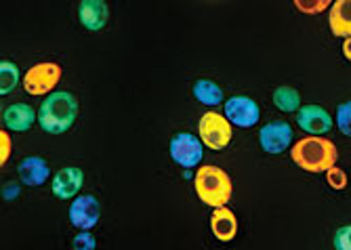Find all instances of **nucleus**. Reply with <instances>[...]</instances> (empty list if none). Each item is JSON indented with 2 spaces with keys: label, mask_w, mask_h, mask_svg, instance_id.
Returning <instances> with one entry per match:
<instances>
[{
  "label": "nucleus",
  "mask_w": 351,
  "mask_h": 250,
  "mask_svg": "<svg viewBox=\"0 0 351 250\" xmlns=\"http://www.w3.org/2000/svg\"><path fill=\"white\" fill-rule=\"evenodd\" d=\"M328 27L341 40L351 38V0H335L328 11Z\"/></svg>",
  "instance_id": "16"
},
{
  "label": "nucleus",
  "mask_w": 351,
  "mask_h": 250,
  "mask_svg": "<svg viewBox=\"0 0 351 250\" xmlns=\"http://www.w3.org/2000/svg\"><path fill=\"white\" fill-rule=\"evenodd\" d=\"M38 120V112L29 103H13L3 112V124L11 133H27Z\"/></svg>",
  "instance_id": "14"
},
{
  "label": "nucleus",
  "mask_w": 351,
  "mask_h": 250,
  "mask_svg": "<svg viewBox=\"0 0 351 250\" xmlns=\"http://www.w3.org/2000/svg\"><path fill=\"white\" fill-rule=\"evenodd\" d=\"M295 7L303 15H320L326 9L330 11L332 3L330 0H295Z\"/></svg>",
  "instance_id": "21"
},
{
  "label": "nucleus",
  "mask_w": 351,
  "mask_h": 250,
  "mask_svg": "<svg viewBox=\"0 0 351 250\" xmlns=\"http://www.w3.org/2000/svg\"><path fill=\"white\" fill-rule=\"evenodd\" d=\"M259 145L269 155H280L295 145V131L286 120H271L259 129Z\"/></svg>",
  "instance_id": "8"
},
{
  "label": "nucleus",
  "mask_w": 351,
  "mask_h": 250,
  "mask_svg": "<svg viewBox=\"0 0 351 250\" xmlns=\"http://www.w3.org/2000/svg\"><path fill=\"white\" fill-rule=\"evenodd\" d=\"M191 95H194V99L206 108H217L221 103H226V95H223V88L210 80V78H198L194 82V86H191Z\"/></svg>",
  "instance_id": "17"
},
{
  "label": "nucleus",
  "mask_w": 351,
  "mask_h": 250,
  "mask_svg": "<svg viewBox=\"0 0 351 250\" xmlns=\"http://www.w3.org/2000/svg\"><path fill=\"white\" fill-rule=\"evenodd\" d=\"M68 218L72 227L78 232H93V227L99 223L101 218V204L93 194H80L78 198L72 200Z\"/></svg>",
  "instance_id": "9"
},
{
  "label": "nucleus",
  "mask_w": 351,
  "mask_h": 250,
  "mask_svg": "<svg viewBox=\"0 0 351 250\" xmlns=\"http://www.w3.org/2000/svg\"><path fill=\"white\" fill-rule=\"evenodd\" d=\"M17 175L21 185L40 187L51 179V166L43 155H25L17 166Z\"/></svg>",
  "instance_id": "13"
},
{
  "label": "nucleus",
  "mask_w": 351,
  "mask_h": 250,
  "mask_svg": "<svg viewBox=\"0 0 351 250\" xmlns=\"http://www.w3.org/2000/svg\"><path fill=\"white\" fill-rule=\"evenodd\" d=\"M341 51H343V57H345L347 61H351V38L343 40V45H341Z\"/></svg>",
  "instance_id": "27"
},
{
  "label": "nucleus",
  "mask_w": 351,
  "mask_h": 250,
  "mask_svg": "<svg viewBox=\"0 0 351 250\" xmlns=\"http://www.w3.org/2000/svg\"><path fill=\"white\" fill-rule=\"evenodd\" d=\"M297 124L303 133H307L309 137H324L326 133L332 131L335 127V118L322 108V105H303L297 112Z\"/></svg>",
  "instance_id": "10"
},
{
  "label": "nucleus",
  "mask_w": 351,
  "mask_h": 250,
  "mask_svg": "<svg viewBox=\"0 0 351 250\" xmlns=\"http://www.w3.org/2000/svg\"><path fill=\"white\" fill-rule=\"evenodd\" d=\"M198 137L206 149L223 151L234 139V127L223 114L208 110L198 120Z\"/></svg>",
  "instance_id": "4"
},
{
  "label": "nucleus",
  "mask_w": 351,
  "mask_h": 250,
  "mask_svg": "<svg viewBox=\"0 0 351 250\" xmlns=\"http://www.w3.org/2000/svg\"><path fill=\"white\" fill-rule=\"evenodd\" d=\"M13 153V141L7 129H0V166H5Z\"/></svg>",
  "instance_id": "25"
},
{
  "label": "nucleus",
  "mask_w": 351,
  "mask_h": 250,
  "mask_svg": "<svg viewBox=\"0 0 351 250\" xmlns=\"http://www.w3.org/2000/svg\"><path fill=\"white\" fill-rule=\"evenodd\" d=\"M271 101L274 105L284 112V114H297L303 105H301V95L295 86H276L274 88V95H271Z\"/></svg>",
  "instance_id": "18"
},
{
  "label": "nucleus",
  "mask_w": 351,
  "mask_h": 250,
  "mask_svg": "<svg viewBox=\"0 0 351 250\" xmlns=\"http://www.w3.org/2000/svg\"><path fill=\"white\" fill-rule=\"evenodd\" d=\"M19 194H21V187H19L17 183H7V185H3V198H5V200H15V198H19Z\"/></svg>",
  "instance_id": "26"
},
{
  "label": "nucleus",
  "mask_w": 351,
  "mask_h": 250,
  "mask_svg": "<svg viewBox=\"0 0 351 250\" xmlns=\"http://www.w3.org/2000/svg\"><path fill=\"white\" fill-rule=\"evenodd\" d=\"M19 80H21V72L13 61H9V59L0 61V95L3 97L11 95V92L17 88Z\"/></svg>",
  "instance_id": "19"
},
{
  "label": "nucleus",
  "mask_w": 351,
  "mask_h": 250,
  "mask_svg": "<svg viewBox=\"0 0 351 250\" xmlns=\"http://www.w3.org/2000/svg\"><path fill=\"white\" fill-rule=\"evenodd\" d=\"M332 246H335V250H351V223L349 225H341L335 232Z\"/></svg>",
  "instance_id": "24"
},
{
  "label": "nucleus",
  "mask_w": 351,
  "mask_h": 250,
  "mask_svg": "<svg viewBox=\"0 0 351 250\" xmlns=\"http://www.w3.org/2000/svg\"><path fill=\"white\" fill-rule=\"evenodd\" d=\"M210 234L215 236V240L219 242H232L238 236V216L232 208L223 206V208H215L210 212Z\"/></svg>",
  "instance_id": "15"
},
{
  "label": "nucleus",
  "mask_w": 351,
  "mask_h": 250,
  "mask_svg": "<svg viewBox=\"0 0 351 250\" xmlns=\"http://www.w3.org/2000/svg\"><path fill=\"white\" fill-rule=\"evenodd\" d=\"M324 177H326V185L330 187L332 192H343V190H347L349 177H347V173H345L341 166H332L328 173H324Z\"/></svg>",
  "instance_id": "22"
},
{
  "label": "nucleus",
  "mask_w": 351,
  "mask_h": 250,
  "mask_svg": "<svg viewBox=\"0 0 351 250\" xmlns=\"http://www.w3.org/2000/svg\"><path fill=\"white\" fill-rule=\"evenodd\" d=\"M335 127H337L345 137H351V99L337 105V112H335Z\"/></svg>",
  "instance_id": "20"
},
{
  "label": "nucleus",
  "mask_w": 351,
  "mask_h": 250,
  "mask_svg": "<svg viewBox=\"0 0 351 250\" xmlns=\"http://www.w3.org/2000/svg\"><path fill=\"white\" fill-rule=\"evenodd\" d=\"M291 158L301 171H307L313 175H324L332 166H337L339 151L330 139L307 135L295 141V145L291 147Z\"/></svg>",
  "instance_id": "2"
},
{
  "label": "nucleus",
  "mask_w": 351,
  "mask_h": 250,
  "mask_svg": "<svg viewBox=\"0 0 351 250\" xmlns=\"http://www.w3.org/2000/svg\"><path fill=\"white\" fill-rule=\"evenodd\" d=\"M63 70L55 61H40L23 74V90L29 97H49L57 90Z\"/></svg>",
  "instance_id": "5"
},
{
  "label": "nucleus",
  "mask_w": 351,
  "mask_h": 250,
  "mask_svg": "<svg viewBox=\"0 0 351 250\" xmlns=\"http://www.w3.org/2000/svg\"><path fill=\"white\" fill-rule=\"evenodd\" d=\"M78 21L88 32H101L110 21V7L106 0H80Z\"/></svg>",
  "instance_id": "12"
},
{
  "label": "nucleus",
  "mask_w": 351,
  "mask_h": 250,
  "mask_svg": "<svg viewBox=\"0 0 351 250\" xmlns=\"http://www.w3.org/2000/svg\"><path fill=\"white\" fill-rule=\"evenodd\" d=\"M223 116L230 120L232 127L238 129H252L257 127L261 120V108L248 95H234L230 99H226L223 103Z\"/></svg>",
  "instance_id": "7"
},
{
  "label": "nucleus",
  "mask_w": 351,
  "mask_h": 250,
  "mask_svg": "<svg viewBox=\"0 0 351 250\" xmlns=\"http://www.w3.org/2000/svg\"><path fill=\"white\" fill-rule=\"evenodd\" d=\"M194 190L198 200L215 210L230 204L234 196V183L223 168L215 164H202L194 175Z\"/></svg>",
  "instance_id": "3"
},
{
  "label": "nucleus",
  "mask_w": 351,
  "mask_h": 250,
  "mask_svg": "<svg viewBox=\"0 0 351 250\" xmlns=\"http://www.w3.org/2000/svg\"><path fill=\"white\" fill-rule=\"evenodd\" d=\"M169 153H171V158L177 166L191 171L194 166L200 168L202 155H204V145H202L200 137L194 133H177L171 137Z\"/></svg>",
  "instance_id": "6"
},
{
  "label": "nucleus",
  "mask_w": 351,
  "mask_h": 250,
  "mask_svg": "<svg viewBox=\"0 0 351 250\" xmlns=\"http://www.w3.org/2000/svg\"><path fill=\"white\" fill-rule=\"evenodd\" d=\"M80 105L70 90H55L38 108V127L47 135H66L78 118Z\"/></svg>",
  "instance_id": "1"
},
{
  "label": "nucleus",
  "mask_w": 351,
  "mask_h": 250,
  "mask_svg": "<svg viewBox=\"0 0 351 250\" xmlns=\"http://www.w3.org/2000/svg\"><path fill=\"white\" fill-rule=\"evenodd\" d=\"M72 250H97V238L93 232H78L72 238Z\"/></svg>",
  "instance_id": "23"
},
{
  "label": "nucleus",
  "mask_w": 351,
  "mask_h": 250,
  "mask_svg": "<svg viewBox=\"0 0 351 250\" xmlns=\"http://www.w3.org/2000/svg\"><path fill=\"white\" fill-rule=\"evenodd\" d=\"M84 185V173L78 166H63L51 179V192L57 200L68 202L80 196Z\"/></svg>",
  "instance_id": "11"
}]
</instances>
